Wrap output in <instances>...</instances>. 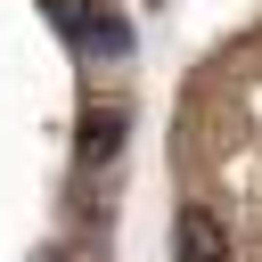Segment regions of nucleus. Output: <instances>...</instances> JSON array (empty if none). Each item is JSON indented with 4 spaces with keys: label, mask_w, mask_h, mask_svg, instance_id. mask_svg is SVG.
I'll return each instance as SVG.
<instances>
[{
    "label": "nucleus",
    "mask_w": 262,
    "mask_h": 262,
    "mask_svg": "<svg viewBox=\"0 0 262 262\" xmlns=\"http://www.w3.org/2000/svg\"><path fill=\"white\" fill-rule=\"evenodd\" d=\"M115 147H123V115L115 106H90L82 115V164H106Z\"/></svg>",
    "instance_id": "3"
},
{
    "label": "nucleus",
    "mask_w": 262,
    "mask_h": 262,
    "mask_svg": "<svg viewBox=\"0 0 262 262\" xmlns=\"http://www.w3.org/2000/svg\"><path fill=\"white\" fill-rule=\"evenodd\" d=\"M172 254H180V262H229V229H221V213L188 205L180 229H172Z\"/></svg>",
    "instance_id": "2"
},
{
    "label": "nucleus",
    "mask_w": 262,
    "mask_h": 262,
    "mask_svg": "<svg viewBox=\"0 0 262 262\" xmlns=\"http://www.w3.org/2000/svg\"><path fill=\"white\" fill-rule=\"evenodd\" d=\"M57 33L82 41L90 57H123V49H131V25L106 16V8H90V0H57Z\"/></svg>",
    "instance_id": "1"
}]
</instances>
